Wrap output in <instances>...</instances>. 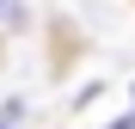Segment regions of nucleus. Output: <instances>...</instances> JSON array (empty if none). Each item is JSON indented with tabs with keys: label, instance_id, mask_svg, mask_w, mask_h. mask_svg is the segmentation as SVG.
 <instances>
[]
</instances>
